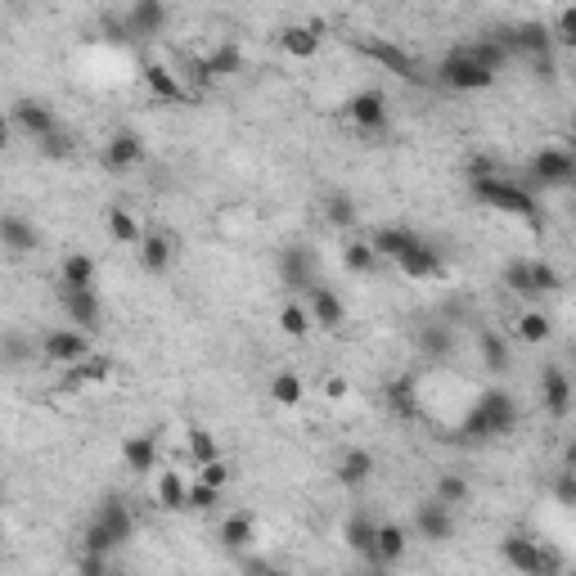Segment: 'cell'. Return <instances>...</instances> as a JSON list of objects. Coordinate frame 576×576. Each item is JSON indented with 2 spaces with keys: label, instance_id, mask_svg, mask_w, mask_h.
Returning <instances> with one entry per match:
<instances>
[{
  "label": "cell",
  "instance_id": "6da1fadb",
  "mask_svg": "<svg viewBox=\"0 0 576 576\" xmlns=\"http://www.w3.org/2000/svg\"><path fill=\"white\" fill-rule=\"evenodd\" d=\"M468 180H473V198L482 207H491V212H500V216H522V221H536V194L527 189V180L500 176L491 162H473Z\"/></svg>",
  "mask_w": 576,
  "mask_h": 576
},
{
  "label": "cell",
  "instance_id": "7a4b0ae2",
  "mask_svg": "<svg viewBox=\"0 0 576 576\" xmlns=\"http://www.w3.org/2000/svg\"><path fill=\"white\" fill-rule=\"evenodd\" d=\"M513 428H518V401H513L504 387H486L464 410V423H459L464 441H500V437H509Z\"/></svg>",
  "mask_w": 576,
  "mask_h": 576
},
{
  "label": "cell",
  "instance_id": "3957f363",
  "mask_svg": "<svg viewBox=\"0 0 576 576\" xmlns=\"http://www.w3.org/2000/svg\"><path fill=\"white\" fill-rule=\"evenodd\" d=\"M131 536H135V509L122 500V495H108V500L95 509V518H90L81 545L95 549V554H113V549H122Z\"/></svg>",
  "mask_w": 576,
  "mask_h": 576
},
{
  "label": "cell",
  "instance_id": "277c9868",
  "mask_svg": "<svg viewBox=\"0 0 576 576\" xmlns=\"http://www.w3.org/2000/svg\"><path fill=\"white\" fill-rule=\"evenodd\" d=\"M432 77H437L446 90H464V95H468V90L495 86V72L486 68L482 59H477L473 45H455V50H450L446 59L437 63V72H432Z\"/></svg>",
  "mask_w": 576,
  "mask_h": 576
},
{
  "label": "cell",
  "instance_id": "5b68a950",
  "mask_svg": "<svg viewBox=\"0 0 576 576\" xmlns=\"http://www.w3.org/2000/svg\"><path fill=\"white\" fill-rule=\"evenodd\" d=\"M500 558H504V567H513V572H522V576H549V572L563 567V558H554L540 540H531V536H504Z\"/></svg>",
  "mask_w": 576,
  "mask_h": 576
},
{
  "label": "cell",
  "instance_id": "8992f818",
  "mask_svg": "<svg viewBox=\"0 0 576 576\" xmlns=\"http://www.w3.org/2000/svg\"><path fill=\"white\" fill-rule=\"evenodd\" d=\"M36 351H41L50 365H77L81 356H90V333L77 329V324H59V329H45L36 338Z\"/></svg>",
  "mask_w": 576,
  "mask_h": 576
},
{
  "label": "cell",
  "instance_id": "52a82bcc",
  "mask_svg": "<svg viewBox=\"0 0 576 576\" xmlns=\"http://www.w3.org/2000/svg\"><path fill=\"white\" fill-rule=\"evenodd\" d=\"M527 171L540 189H567L576 180V158H572V149H563V144H545V149L531 158Z\"/></svg>",
  "mask_w": 576,
  "mask_h": 576
},
{
  "label": "cell",
  "instance_id": "ba28073f",
  "mask_svg": "<svg viewBox=\"0 0 576 576\" xmlns=\"http://www.w3.org/2000/svg\"><path fill=\"white\" fill-rule=\"evenodd\" d=\"M59 311L68 324H77V329L95 333L99 324H104V302H99L95 288H72V284H59Z\"/></svg>",
  "mask_w": 576,
  "mask_h": 576
},
{
  "label": "cell",
  "instance_id": "9c48e42d",
  "mask_svg": "<svg viewBox=\"0 0 576 576\" xmlns=\"http://www.w3.org/2000/svg\"><path fill=\"white\" fill-rule=\"evenodd\" d=\"M275 270H279V279H284V288H293V293H302V297H306V288L320 284V279H315V252L306 248V243L279 248Z\"/></svg>",
  "mask_w": 576,
  "mask_h": 576
},
{
  "label": "cell",
  "instance_id": "30bf717a",
  "mask_svg": "<svg viewBox=\"0 0 576 576\" xmlns=\"http://www.w3.org/2000/svg\"><path fill=\"white\" fill-rule=\"evenodd\" d=\"M347 122L356 126L360 135L387 131V95L383 90H356V95L347 99Z\"/></svg>",
  "mask_w": 576,
  "mask_h": 576
},
{
  "label": "cell",
  "instance_id": "8fae6325",
  "mask_svg": "<svg viewBox=\"0 0 576 576\" xmlns=\"http://www.w3.org/2000/svg\"><path fill=\"white\" fill-rule=\"evenodd\" d=\"M9 122H14L18 135H27V140H45L50 131H59V117H54L50 104H41V99H18L14 108H9Z\"/></svg>",
  "mask_w": 576,
  "mask_h": 576
},
{
  "label": "cell",
  "instance_id": "7c38bea8",
  "mask_svg": "<svg viewBox=\"0 0 576 576\" xmlns=\"http://www.w3.org/2000/svg\"><path fill=\"white\" fill-rule=\"evenodd\" d=\"M500 41L509 45V54H527L531 63H536V59H554V41H549V27H545V23H518V27H504Z\"/></svg>",
  "mask_w": 576,
  "mask_h": 576
},
{
  "label": "cell",
  "instance_id": "4fadbf2b",
  "mask_svg": "<svg viewBox=\"0 0 576 576\" xmlns=\"http://www.w3.org/2000/svg\"><path fill=\"white\" fill-rule=\"evenodd\" d=\"M383 405H387V414H392V419H401V423H414V419H419V414H423L419 378H410V374L392 378V383L383 387Z\"/></svg>",
  "mask_w": 576,
  "mask_h": 576
},
{
  "label": "cell",
  "instance_id": "5bb4252c",
  "mask_svg": "<svg viewBox=\"0 0 576 576\" xmlns=\"http://www.w3.org/2000/svg\"><path fill=\"white\" fill-rule=\"evenodd\" d=\"M414 531H419L423 540H432V545H441V540L455 536V509L441 500H423L419 509H414Z\"/></svg>",
  "mask_w": 576,
  "mask_h": 576
},
{
  "label": "cell",
  "instance_id": "9a60e30c",
  "mask_svg": "<svg viewBox=\"0 0 576 576\" xmlns=\"http://www.w3.org/2000/svg\"><path fill=\"white\" fill-rule=\"evenodd\" d=\"M360 50L369 54L374 63H383L387 72H396L401 81H423V68H419V59H414L410 50H401V45H392V41H365Z\"/></svg>",
  "mask_w": 576,
  "mask_h": 576
},
{
  "label": "cell",
  "instance_id": "2e32d148",
  "mask_svg": "<svg viewBox=\"0 0 576 576\" xmlns=\"http://www.w3.org/2000/svg\"><path fill=\"white\" fill-rule=\"evenodd\" d=\"M540 401H545V410L554 414V419L572 414V378H567V369H558V365L540 369Z\"/></svg>",
  "mask_w": 576,
  "mask_h": 576
},
{
  "label": "cell",
  "instance_id": "e0dca14e",
  "mask_svg": "<svg viewBox=\"0 0 576 576\" xmlns=\"http://www.w3.org/2000/svg\"><path fill=\"white\" fill-rule=\"evenodd\" d=\"M306 311H311V324H320V329H342L347 324V306H342V297L333 293V288L315 284L306 288Z\"/></svg>",
  "mask_w": 576,
  "mask_h": 576
},
{
  "label": "cell",
  "instance_id": "ac0fdd59",
  "mask_svg": "<svg viewBox=\"0 0 576 576\" xmlns=\"http://www.w3.org/2000/svg\"><path fill=\"white\" fill-rule=\"evenodd\" d=\"M126 27H131L135 41H153V36H162V27H167V5H162V0H131Z\"/></svg>",
  "mask_w": 576,
  "mask_h": 576
},
{
  "label": "cell",
  "instance_id": "d6986e66",
  "mask_svg": "<svg viewBox=\"0 0 576 576\" xmlns=\"http://www.w3.org/2000/svg\"><path fill=\"white\" fill-rule=\"evenodd\" d=\"M239 72H243V50L234 41H221V45L207 50V59L194 68V77L198 81H216V77H239Z\"/></svg>",
  "mask_w": 576,
  "mask_h": 576
},
{
  "label": "cell",
  "instance_id": "ffe728a7",
  "mask_svg": "<svg viewBox=\"0 0 576 576\" xmlns=\"http://www.w3.org/2000/svg\"><path fill=\"white\" fill-rule=\"evenodd\" d=\"M401 558H405V527L401 522H378L374 549H369V567H396Z\"/></svg>",
  "mask_w": 576,
  "mask_h": 576
},
{
  "label": "cell",
  "instance_id": "44dd1931",
  "mask_svg": "<svg viewBox=\"0 0 576 576\" xmlns=\"http://www.w3.org/2000/svg\"><path fill=\"white\" fill-rule=\"evenodd\" d=\"M99 162H104L108 171H131L144 162V140L135 131H117L113 140L104 144V153H99Z\"/></svg>",
  "mask_w": 576,
  "mask_h": 576
},
{
  "label": "cell",
  "instance_id": "7402d4cb",
  "mask_svg": "<svg viewBox=\"0 0 576 576\" xmlns=\"http://www.w3.org/2000/svg\"><path fill=\"white\" fill-rule=\"evenodd\" d=\"M396 270H401L405 279H441V270H446V261H441V252L432 248L428 239H419L410 252H405L401 261H396Z\"/></svg>",
  "mask_w": 576,
  "mask_h": 576
},
{
  "label": "cell",
  "instance_id": "603a6c76",
  "mask_svg": "<svg viewBox=\"0 0 576 576\" xmlns=\"http://www.w3.org/2000/svg\"><path fill=\"white\" fill-rule=\"evenodd\" d=\"M0 248L5 252H36L41 248V234H36V225L27 221V216H18V212H5L0 216Z\"/></svg>",
  "mask_w": 576,
  "mask_h": 576
},
{
  "label": "cell",
  "instance_id": "cb8c5ba5",
  "mask_svg": "<svg viewBox=\"0 0 576 576\" xmlns=\"http://www.w3.org/2000/svg\"><path fill=\"white\" fill-rule=\"evenodd\" d=\"M144 86H149V95L158 99V104H185V81H180V72H171L167 63H144Z\"/></svg>",
  "mask_w": 576,
  "mask_h": 576
},
{
  "label": "cell",
  "instance_id": "d4e9b609",
  "mask_svg": "<svg viewBox=\"0 0 576 576\" xmlns=\"http://www.w3.org/2000/svg\"><path fill=\"white\" fill-rule=\"evenodd\" d=\"M419 351H423V360H432V365H446L450 356H455V329H450L446 320H432V324H423L419 329Z\"/></svg>",
  "mask_w": 576,
  "mask_h": 576
},
{
  "label": "cell",
  "instance_id": "484cf974",
  "mask_svg": "<svg viewBox=\"0 0 576 576\" xmlns=\"http://www.w3.org/2000/svg\"><path fill=\"white\" fill-rule=\"evenodd\" d=\"M279 45H284L288 59H315L324 45V32L315 23H288L284 32H279Z\"/></svg>",
  "mask_w": 576,
  "mask_h": 576
},
{
  "label": "cell",
  "instance_id": "4316f807",
  "mask_svg": "<svg viewBox=\"0 0 576 576\" xmlns=\"http://www.w3.org/2000/svg\"><path fill=\"white\" fill-rule=\"evenodd\" d=\"M419 239H423V234H414L410 225H383V230H374V239H369V243H374L378 261H392V266H396V261H401Z\"/></svg>",
  "mask_w": 576,
  "mask_h": 576
},
{
  "label": "cell",
  "instance_id": "83f0119b",
  "mask_svg": "<svg viewBox=\"0 0 576 576\" xmlns=\"http://www.w3.org/2000/svg\"><path fill=\"white\" fill-rule=\"evenodd\" d=\"M122 468L153 473V468H158V437H153V432H131V437L122 441Z\"/></svg>",
  "mask_w": 576,
  "mask_h": 576
},
{
  "label": "cell",
  "instance_id": "f1b7e54d",
  "mask_svg": "<svg viewBox=\"0 0 576 576\" xmlns=\"http://www.w3.org/2000/svg\"><path fill=\"white\" fill-rule=\"evenodd\" d=\"M153 500H158V509L180 513L189 504V477L180 468H162L158 482H153Z\"/></svg>",
  "mask_w": 576,
  "mask_h": 576
},
{
  "label": "cell",
  "instance_id": "f546056e",
  "mask_svg": "<svg viewBox=\"0 0 576 576\" xmlns=\"http://www.w3.org/2000/svg\"><path fill=\"white\" fill-rule=\"evenodd\" d=\"M113 378V360L104 351H90L77 365H68V387H104Z\"/></svg>",
  "mask_w": 576,
  "mask_h": 576
},
{
  "label": "cell",
  "instance_id": "4dcf8cb0",
  "mask_svg": "<svg viewBox=\"0 0 576 576\" xmlns=\"http://www.w3.org/2000/svg\"><path fill=\"white\" fill-rule=\"evenodd\" d=\"M216 540H221L230 554L248 549L252 540H257V522H252V513H225L221 527H216Z\"/></svg>",
  "mask_w": 576,
  "mask_h": 576
},
{
  "label": "cell",
  "instance_id": "1f68e13d",
  "mask_svg": "<svg viewBox=\"0 0 576 576\" xmlns=\"http://www.w3.org/2000/svg\"><path fill=\"white\" fill-rule=\"evenodd\" d=\"M369 477H374V455H369V450H360V446L342 450V459H338V482L347 486V491H360Z\"/></svg>",
  "mask_w": 576,
  "mask_h": 576
},
{
  "label": "cell",
  "instance_id": "d6a6232c",
  "mask_svg": "<svg viewBox=\"0 0 576 576\" xmlns=\"http://www.w3.org/2000/svg\"><path fill=\"white\" fill-rule=\"evenodd\" d=\"M140 266L149 270V275H162V270L176 261V243L167 239V234H140Z\"/></svg>",
  "mask_w": 576,
  "mask_h": 576
},
{
  "label": "cell",
  "instance_id": "836d02e7",
  "mask_svg": "<svg viewBox=\"0 0 576 576\" xmlns=\"http://www.w3.org/2000/svg\"><path fill=\"white\" fill-rule=\"evenodd\" d=\"M513 333H518L522 342H531V347H540V342L554 338V320H549L540 306H531V311L518 315V324H513Z\"/></svg>",
  "mask_w": 576,
  "mask_h": 576
},
{
  "label": "cell",
  "instance_id": "e575fe53",
  "mask_svg": "<svg viewBox=\"0 0 576 576\" xmlns=\"http://www.w3.org/2000/svg\"><path fill=\"white\" fill-rule=\"evenodd\" d=\"M104 225H108V239L113 243H140V234H144V225L135 221V212H126V207H108L104 212Z\"/></svg>",
  "mask_w": 576,
  "mask_h": 576
},
{
  "label": "cell",
  "instance_id": "d590c367",
  "mask_svg": "<svg viewBox=\"0 0 576 576\" xmlns=\"http://www.w3.org/2000/svg\"><path fill=\"white\" fill-rule=\"evenodd\" d=\"M59 284H72V288H95V261L86 252H68L59 266Z\"/></svg>",
  "mask_w": 576,
  "mask_h": 576
},
{
  "label": "cell",
  "instance_id": "8d00e7d4",
  "mask_svg": "<svg viewBox=\"0 0 576 576\" xmlns=\"http://www.w3.org/2000/svg\"><path fill=\"white\" fill-rule=\"evenodd\" d=\"M185 459L189 464H207V459H221V446H216V432L207 428H185Z\"/></svg>",
  "mask_w": 576,
  "mask_h": 576
},
{
  "label": "cell",
  "instance_id": "74e56055",
  "mask_svg": "<svg viewBox=\"0 0 576 576\" xmlns=\"http://www.w3.org/2000/svg\"><path fill=\"white\" fill-rule=\"evenodd\" d=\"M504 288H509L513 297H522V302H540L536 279H531V261H509V266H504Z\"/></svg>",
  "mask_w": 576,
  "mask_h": 576
},
{
  "label": "cell",
  "instance_id": "f35d334b",
  "mask_svg": "<svg viewBox=\"0 0 576 576\" xmlns=\"http://www.w3.org/2000/svg\"><path fill=\"white\" fill-rule=\"evenodd\" d=\"M342 266L351 270V275H374L378 270V252L369 239H351L347 248H342Z\"/></svg>",
  "mask_w": 576,
  "mask_h": 576
},
{
  "label": "cell",
  "instance_id": "ab89813d",
  "mask_svg": "<svg viewBox=\"0 0 576 576\" xmlns=\"http://www.w3.org/2000/svg\"><path fill=\"white\" fill-rule=\"evenodd\" d=\"M27 360H36V342L23 338V333H5V338H0V365L23 369Z\"/></svg>",
  "mask_w": 576,
  "mask_h": 576
},
{
  "label": "cell",
  "instance_id": "60d3db41",
  "mask_svg": "<svg viewBox=\"0 0 576 576\" xmlns=\"http://www.w3.org/2000/svg\"><path fill=\"white\" fill-rule=\"evenodd\" d=\"M302 396H306L302 374H293V369H279V374L270 378V401H275V405H297Z\"/></svg>",
  "mask_w": 576,
  "mask_h": 576
},
{
  "label": "cell",
  "instance_id": "b9f144b4",
  "mask_svg": "<svg viewBox=\"0 0 576 576\" xmlns=\"http://www.w3.org/2000/svg\"><path fill=\"white\" fill-rule=\"evenodd\" d=\"M356 198L351 194H329L324 198V221L333 225V230H351V225H356Z\"/></svg>",
  "mask_w": 576,
  "mask_h": 576
},
{
  "label": "cell",
  "instance_id": "7bdbcfd3",
  "mask_svg": "<svg viewBox=\"0 0 576 576\" xmlns=\"http://www.w3.org/2000/svg\"><path fill=\"white\" fill-rule=\"evenodd\" d=\"M468 477H459V473H441L437 477V486H432V500H441V504H450V509H459V504H468Z\"/></svg>",
  "mask_w": 576,
  "mask_h": 576
},
{
  "label": "cell",
  "instance_id": "ee69618b",
  "mask_svg": "<svg viewBox=\"0 0 576 576\" xmlns=\"http://www.w3.org/2000/svg\"><path fill=\"white\" fill-rule=\"evenodd\" d=\"M279 329L288 333V338H306L311 333V311H306V302H284L279 306Z\"/></svg>",
  "mask_w": 576,
  "mask_h": 576
},
{
  "label": "cell",
  "instance_id": "f6af8a7d",
  "mask_svg": "<svg viewBox=\"0 0 576 576\" xmlns=\"http://www.w3.org/2000/svg\"><path fill=\"white\" fill-rule=\"evenodd\" d=\"M509 360H513L509 356V342H504L495 329H486L482 333V365L491 369V374H504V369H509Z\"/></svg>",
  "mask_w": 576,
  "mask_h": 576
},
{
  "label": "cell",
  "instance_id": "bcb514c9",
  "mask_svg": "<svg viewBox=\"0 0 576 576\" xmlns=\"http://www.w3.org/2000/svg\"><path fill=\"white\" fill-rule=\"evenodd\" d=\"M374 518H365V513H356V518L347 522V549H356L360 558L369 563V549H374Z\"/></svg>",
  "mask_w": 576,
  "mask_h": 576
},
{
  "label": "cell",
  "instance_id": "7dc6e473",
  "mask_svg": "<svg viewBox=\"0 0 576 576\" xmlns=\"http://www.w3.org/2000/svg\"><path fill=\"white\" fill-rule=\"evenodd\" d=\"M216 504H221V486H212V482H203V477H194V482H189V504H185V509L212 513Z\"/></svg>",
  "mask_w": 576,
  "mask_h": 576
},
{
  "label": "cell",
  "instance_id": "c3c4849f",
  "mask_svg": "<svg viewBox=\"0 0 576 576\" xmlns=\"http://www.w3.org/2000/svg\"><path fill=\"white\" fill-rule=\"evenodd\" d=\"M36 149H41L50 162H68L72 153H77V144H72V135L59 126V131H50V135H45V140H36Z\"/></svg>",
  "mask_w": 576,
  "mask_h": 576
},
{
  "label": "cell",
  "instance_id": "681fc988",
  "mask_svg": "<svg viewBox=\"0 0 576 576\" xmlns=\"http://www.w3.org/2000/svg\"><path fill=\"white\" fill-rule=\"evenodd\" d=\"M549 41L563 45V50H567V45H576V14H572V5L558 14V23H554V32H549Z\"/></svg>",
  "mask_w": 576,
  "mask_h": 576
},
{
  "label": "cell",
  "instance_id": "f907efd6",
  "mask_svg": "<svg viewBox=\"0 0 576 576\" xmlns=\"http://www.w3.org/2000/svg\"><path fill=\"white\" fill-rule=\"evenodd\" d=\"M531 279H536V293L540 297L558 293V270L549 266V261H531Z\"/></svg>",
  "mask_w": 576,
  "mask_h": 576
},
{
  "label": "cell",
  "instance_id": "816d5d0a",
  "mask_svg": "<svg viewBox=\"0 0 576 576\" xmlns=\"http://www.w3.org/2000/svg\"><path fill=\"white\" fill-rule=\"evenodd\" d=\"M194 477H203V482H212V486H221V491H225V482H230V468H225V459H207V464L194 468Z\"/></svg>",
  "mask_w": 576,
  "mask_h": 576
},
{
  "label": "cell",
  "instance_id": "f5cc1de1",
  "mask_svg": "<svg viewBox=\"0 0 576 576\" xmlns=\"http://www.w3.org/2000/svg\"><path fill=\"white\" fill-rule=\"evenodd\" d=\"M99 32H104V41H108V45H126V41H135L131 27H126V18H104V23H99Z\"/></svg>",
  "mask_w": 576,
  "mask_h": 576
},
{
  "label": "cell",
  "instance_id": "db71d44e",
  "mask_svg": "<svg viewBox=\"0 0 576 576\" xmlns=\"http://www.w3.org/2000/svg\"><path fill=\"white\" fill-rule=\"evenodd\" d=\"M554 491H558V504H572L576 500V482H572V473H567V468H563V477H558Z\"/></svg>",
  "mask_w": 576,
  "mask_h": 576
},
{
  "label": "cell",
  "instance_id": "11a10c76",
  "mask_svg": "<svg viewBox=\"0 0 576 576\" xmlns=\"http://www.w3.org/2000/svg\"><path fill=\"white\" fill-rule=\"evenodd\" d=\"M324 396H329V401H342V396H347V378H324Z\"/></svg>",
  "mask_w": 576,
  "mask_h": 576
},
{
  "label": "cell",
  "instance_id": "9f6ffc18",
  "mask_svg": "<svg viewBox=\"0 0 576 576\" xmlns=\"http://www.w3.org/2000/svg\"><path fill=\"white\" fill-rule=\"evenodd\" d=\"M9 140H14V122H9V113H0V149H9Z\"/></svg>",
  "mask_w": 576,
  "mask_h": 576
},
{
  "label": "cell",
  "instance_id": "6f0895ef",
  "mask_svg": "<svg viewBox=\"0 0 576 576\" xmlns=\"http://www.w3.org/2000/svg\"><path fill=\"white\" fill-rule=\"evenodd\" d=\"M0 540H5V522H0Z\"/></svg>",
  "mask_w": 576,
  "mask_h": 576
}]
</instances>
